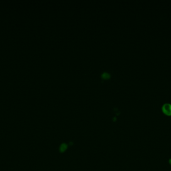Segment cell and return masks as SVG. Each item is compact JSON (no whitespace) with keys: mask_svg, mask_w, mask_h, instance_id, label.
Here are the masks:
<instances>
[{"mask_svg":"<svg viewBox=\"0 0 171 171\" xmlns=\"http://www.w3.org/2000/svg\"><path fill=\"white\" fill-rule=\"evenodd\" d=\"M67 147V146L65 144H63V145H62V146L61 147V151H62V152L66 151Z\"/></svg>","mask_w":171,"mask_h":171,"instance_id":"3957f363","label":"cell"},{"mask_svg":"<svg viewBox=\"0 0 171 171\" xmlns=\"http://www.w3.org/2000/svg\"></svg>","mask_w":171,"mask_h":171,"instance_id":"277c9868","label":"cell"},{"mask_svg":"<svg viewBox=\"0 0 171 171\" xmlns=\"http://www.w3.org/2000/svg\"><path fill=\"white\" fill-rule=\"evenodd\" d=\"M102 76L104 79H109L110 77V75L108 73L105 72V73H104L102 74Z\"/></svg>","mask_w":171,"mask_h":171,"instance_id":"7a4b0ae2","label":"cell"},{"mask_svg":"<svg viewBox=\"0 0 171 171\" xmlns=\"http://www.w3.org/2000/svg\"><path fill=\"white\" fill-rule=\"evenodd\" d=\"M162 111L165 115L167 116H171V104L170 103H165L162 106Z\"/></svg>","mask_w":171,"mask_h":171,"instance_id":"6da1fadb","label":"cell"}]
</instances>
